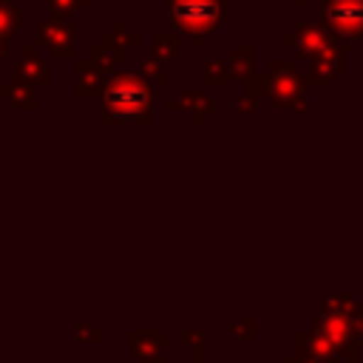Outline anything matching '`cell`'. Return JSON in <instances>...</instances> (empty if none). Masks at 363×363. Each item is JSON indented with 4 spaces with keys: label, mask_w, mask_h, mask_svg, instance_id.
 Segmentation results:
<instances>
[{
    "label": "cell",
    "mask_w": 363,
    "mask_h": 363,
    "mask_svg": "<svg viewBox=\"0 0 363 363\" xmlns=\"http://www.w3.org/2000/svg\"><path fill=\"white\" fill-rule=\"evenodd\" d=\"M179 40L173 31H162V34H153V48H156V57L159 60H170V54L176 51Z\"/></svg>",
    "instance_id": "cell-6"
},
{
    "label": "cell",
    "mask_w": 363,
    "mask_h": 363,
    "mask_svg": "<svg viewBox=\"0 0 363 363\" xmlns=\"http://www.w3.org/2000/svg\"><path fill=\"white\" fill-rule=\"evenodd\" d=\"M227 17L224 0H167V23L173 31H184L193 43H204V37Z\"/></svg>",
    "instance_id": "cell-1"
},
{
    "label": "cell",
    "mask_w": 363,
    "mask_h": 363,
    "mask_svg": "<svg viewBox=\"0 0 363 363\" xmlns=\"http://www.w3.org/2000/svg\"><path fill=\"white\" fill-rule=\"evenodd\" d=\"M23 20H26L23 9H17L11 0H0V43H6L23 26Z\"/></svg>",
    "instance_id": "cell-4"
},
{
    "label": "cell",
    "mask_w": 363,
    "mask_h": 363,
    "mask_svg": "<svg viewBox=\"0 0 363 363\" xmlns=\"http://www.w3.org/2000/svg\"><path fill=\"white\" fill-rule=\"evenodd\" d=\"M142 74H147V77H153V79H156L159 85L164 82V79H162V68H156L153 62H145V65H142Z\"/></svg>",
    "instance_id": "cell-9"
},
{
    "label": "cell",
    "mask_w": 363,
    "mask_h": 363,
    "mask_svg": "<svg viewBox=\"0 0 363 363\" xmlns=\"http://www.w3.org/2000/svg\"><path fill=\"white\" fill-rule=\"evenodd\" d=\"M37 40L43 45H48L54 54H62V57H71L74 48V23L71 17H48V20H40L37 23Z\"/></svg>",
    "instance_id": "cell-3"
},
{
    "label": "cell",
    "mask_w": 363,
    "mask_h": 363,
    "mask_svg": "<svg viewBox=\"0 0 363 363\" xmlns=\"http://www.w3.org/2000/svg\"><path fill=\"white\" fill-rule=\"evenodd\" d=\"M85 6H88V0H48L51 17H71L74 11H79Z\"/></svg>",
    "instance_id": "cell-7"
},
{
    "label": "cell",
    "mask_w": 363,
    "mask_h": 363,
    "mask_svg": "<svg viewBox=\"0 0 363 363\" xmlns=\"http://www.w3.org/2000/svg\"><path fill=\"white\" fill-rule=\"evenodd\" d=\"M113 34H116V37H119L125 45H136V43H139V34H133V31L128 28V23H125V20H116Z\"/></svg>",
    "instance_id": "cell-8"
},
{
    "label": "cell",
    "mask_w": 363,
    "mask_h": 363,
    "mask_svg": "<svg viewBox=\"0 0 363 363\" xmlns=\"http://www.w3.org/2000/svg\"><path fill=\"white\" fill-rule=\"evenodd\" d=\"M105 108H108V113L122 116V119L139 116L147 108V88L136 77L119 74V77H113V82L105 94Z\"/></svg>",
    "instance_id": "cell-2"
},
{
    "label": "cell",
    "mask_w": 363,
    "mask_h": 363,
    "mask_svg": "<svg viewBox=\"0 0 363 363\" xmlns=\"http://www.w3.org/2000/svg\"><path fill=\"white\" fill-rule=\"evenodd\" d=\"M6 57V43H0V60Z\"/></svg>",
    "instance_id": "cell-10"
},
{
    "label": "cell",
    "mask_w": 363,
    "mask_h": 363,
    "mask_svg": "<svg viewBox=\"0 0 363 363\" xmlns=\"http://www.w3.org/2000/svg\"><path fill=\"white\" fill-rule=\"evenodd\" d=\"M20 74L26 77V79H37V82H45V77H48V65L37 57V51L34 48H26V57L20 60Z\"/></svg>",
    "instance_id": "cell-5"
}]
</instances>
